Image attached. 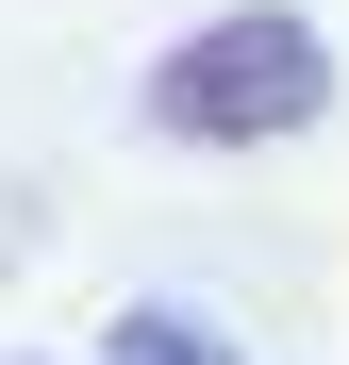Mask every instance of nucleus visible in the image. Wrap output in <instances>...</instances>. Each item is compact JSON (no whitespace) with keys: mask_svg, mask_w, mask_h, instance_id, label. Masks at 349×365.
Returning a JSON list of instances; mask_svg holds the SVG:
<instances>
[{"mask_svg":"<svg viewBox=\"0 0 349 365\" xmlns=\"http://www.w3.org/2000/svg\"><path fill=\"white\" fill-rule=\"evenodd\" d=\"M316 100H333L316 17H300V0H233V17H200V34L150 67V133H166V150H283Z\"/></svg>","mask_w":349,"mask_h":365,"instance_id":"nucleus-1","label":"nucleus"},{"mask_svg":"<svg viewBox=\"0 0 349 365\" xmlns=\"http://www.w3.org/2000/svg\"><path fill=\"white\" fill-rule=\"evenodd\" d=\"M116 365H233V332L183 316V299H133V316H116Z\"/></svg>","mask_w":349,"mask_h":365,"instance_id":"nucleus-2","label":"nucleus"}]
</instances>
